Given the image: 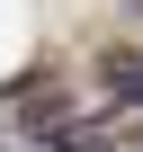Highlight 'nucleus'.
<instances>
[{"instance_id":"nucleus-1","label":"nucleus","mask_w":143,"mask_h":152,"mask_svg":"<svg viewBox=\"0 0 143 152\" xmlns=\"http://www.w3.org/2000/svg\"><path fill=\"white\" fill-rule=\"evenodd\" d=\"M0 134H18V143H54V152H81V143H90L81 107L63 99L54 72H27V81L0 90Z\"/></svg>"},{"instance_id":"nucleus-2","label":"nucleus","mask_w":143,"mask_h":152,"mask_svg":"<svg viewBox=\"0 0 143 152\" xmlns=\"http://www.w3.org/2000/svg\"><path fill=\"white\" fill-rule=\"evenodd\" d=\"M107 99H143V45L134 54H107Z\"/></svg>"}]
</instances>
